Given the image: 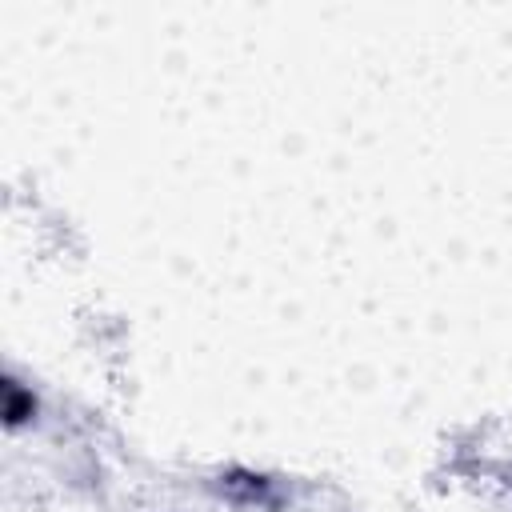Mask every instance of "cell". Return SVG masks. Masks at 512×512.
<instances>
[{
    "mask_svg": "<svg viewBox=\"0 0 512 512\" xmlns=\"http://www.w3.org/2000/svg\"><path fill=\"white\" fill-rule=\"evenodd\" d=\"M36 416V396H32V388H24L20 380H4V420H8V428H20V424H28Z\"/></svg>",
    "mask_w": 512,
    "mask_h": 512,
    "instance_id": "2",
    "label": "cell"
},
{
    "mask_svg": "<svg viewBox=\"0 0 512 512\" xmlns=\"http://www.w3.org/2000/svg\"><path fill=\"white\" fill-rule=\"evenodd\" d=\"M212 492L236 508H276L280 504L276 480L264 472H252V468H220L212 476Z\"/></svg>",
    "mask_w": 512,
    "mask_h": 512,
    "instance_id": "1",
    "label": "cell"
}]
</instances>
